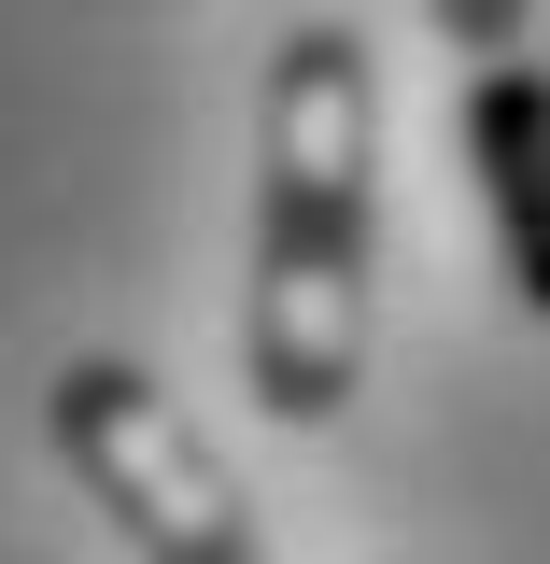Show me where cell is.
Segmentation results:
<instances>
[{"mask_svg":"<svg viewBox=\"0 0 550 564\" xmlns=\"http://www.w3.org/2000/svg\"><path fill=\"white\" fill-rule=\"evenodd\" d=\"M423 14H438L466 57H522V14H537V0H423Z\"/></svg>","mask_w":550,"mask_h":564,"instance_id":"277c9868","label":"cell"},{"mask_svg":"<svg viewBox=\"0 0 550 564\" xmlns=\"http://www.w3.org/2000/svg\"><path fill=\"white\" fill-rule=\"evenodd\" d=\"M43 423H57L71 480L114 508V536H128L141 564H255V508H240V480L212 466V437L170 410L141 367H114V352L57 367Z\"/></svg>","mask_w":550,"mask_h":564,"instance_id":"7a4b0ae2","label":"cell"},{"mask_svg":"<svg viewBox=\"0 0 550 564\" xmlns=\"http://www.w3.org/2000/svg\"><path fill=\"white\" fill-rule=\"evenodd\" d=\"M367 170H381V85L353 29H282L269 113H255V410L339 423L367 367Z\"/></svg>","mask_w":550,"mask_h":564,"instance_id":"6da1fadb","label":"cell"},{"mask_svg":"<svg viewBox=\"0 0 550 564\" xmlns=\"http://www.w3.org/2000/svg\"><path fill=\"white\" fill-rule=\"evenodd\" d=\"M466 155H481V212H494V254L522 282V311H550V70L537 57H481Z\"/></svg>","mask_w":550,"mask_h":564,"instance_id":"3957f363","label":"cell"}]
</instances>
